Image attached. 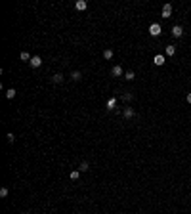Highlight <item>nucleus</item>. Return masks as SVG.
<instances>
[{
    "instance_id": "nucleus-17",
    "label": "nucleus",
    "mask_w": 191,
    "mask_h": 214,
    "mask_svg": "<svg viewBox=\"0 0 191 214\" xmlns=\"http://www.w3.org/2000/svg\"><path fill=\"white\" fill-rule=\"evenodd\" d=\"M134 71H128V73H124V78H126V80H134Z\"/></svg>"
},
{
    "instance_id": "nucleus-14",
    "label": "nucleus",
    "mask_w": 191,
    "mask_h": 214,
    "mask_svg": "<svg viewBox=\"0 0 191 214\" xmlns=\"http://www.w3.org/2000/svg\"><path fill=\"white\" fill-rule=\"evenodd\" d=\"M176 54V46H166V56H174Z\"/></svg>"
},
{
    "instance_id": "nucleus-8",
    "label": "nucleus",
    "mask_w": 191,
    "mask_h": 214,
    "mask_svg": "<svg viewBox=\"0 0 191 214\" xmlns=\"http://www.w3.org/2000/svg\"><path fill=\"white\" fill-rule=\"evenodd\" d=\"M111 73H113L115 76H122V67L121 65H115L113 69H111Z\"/></svg>"
},
{
    "instance_id": "nucleus-15",
    "label": "nucleus",
    "mask_w": 191,
    "mask_h": 214,
    "mask_svg": "<svg viewBox=\"0 0 191 214\" xmlns=\"http://www.w3.org/2000/svg\"><path fill=\"white\" fill-rule=\"evenodd\" d=\"M6 98H8V100H13V98H15V90L10 88V90L6 92Z\"/></svg>"
},
{
    "instance_id": "nucleus-13",
    "label": "nucleus",
    "mask_w": 191,
    "mask_h": 214,
    "mask_svg": "<svg viewBox=\"0 0 191 214\" xmlns=\"http://www.w3.org/2000/svg\"><path fill=\"white\" fill-rule=\"evenodd\" d=\"M71 78H73V80H80V78H82L80 71H73V73H71Z\"/></svg>"
},
{
    "instance_id": "nucleus-5",
    "label": "nucleus",
    "mask_w": 191,
    "mask_h": 214,
    "mask_svg": "<svg viewBox=\"0 0 191 214\" xmlns=\"http://www.w3.org/2000/svg\"><path fill=\"white\" fill-rule=\"evenodd\" d=\"M134 107H126V109H124V111H122V117H124V119H132L134 117Z\"/></svg>"
},
{
    "instance_id": "nucleus-7",
    "label": "nucleus",
    "mask_w": 191,
    "mask_h": 214,
    "mask_svg": "<svg viewBox=\"0 0 191 214\" xmlns=\"http://www.w3.org/2000/svg\"><path fill=\"white\" fill-rule=\"evenodd\" d=\"M153 63H155V65H159V67H160V65H164V56H160V54H159V56H155Z\"/></svg>"
},
{
    "instance_id": "nucleus-10",
    "label": "nucleus",
    "mask_w": 191,
    "mask_h": 214,
    "mask_svg": "<svg viewBox=\"0 0 191 214\" xmlns=\"http://www.w3.org/2000/svg\"><path fill=\"white\" fill-rule=\"evenodd\" d=\"M52 80L56 82V84H59V82H63V75H61V73H56V75L52 76Z\"/></svg>"
},
{
    "instance_id": "nucleus-9",
    "label": "nucleus",
    "mask_w": 191,
    "mask_h": 214,
    "mask_svg": "<svg viewBox=\"0 0 191 214\" xmlns=\"http://www.w3.org/2000/svg\"><path fill=\"white\" fill-rule=\"evenodd\" d=\"M69 178L73 180V182H75V180H78V178H80V170H71Z\"/></svg>"
},
{
    "instance_id": "nucleus-12",
    "label": "nucleus",
    "mask_w": 191,
    "mask_h": 214,
    "mask_svg": "<svg viewBox=\"0 0 191 214\" xmlns=\"http://www.w3.org/2000/svg\"><path fill=\"white\" fill-rule=\"evenodd\" d=\"M115 105H117V100H115V98H111V100L107 101V109H109V111H113Z\"/></svg>"
},
{
    "instance_id": "nucleus-1",
    "label": "nucleus",
    "mask_w": 191,
    "mask_h": 214,
    "mask_svg": "<svg viewBox=\"0 0 191 214\" xmlns=\"http://www.w3.org/2000/svg\"><path fill=\"white\" fill-rule=\"evenodd\" d=\"M160 31H162V29H160V25H159V23H153V25L149 27V35H151V37H159V35H160Z\"/></svg>"
},
{
    "instance_id": "nucleus-11",
    "label": "nucleus",
    "mask_w": 191,
    "mask_h": 214,
    "mask_svg": "<svg viewBox=\"0 0 191 214\" xmlns=\"http://www.w3.org/2000/svg\"><path fill=\"white\" fill-rule=\"evenodd\" d=\"M21 59H23V61H29V63H31L32 56H31V54H29V52H21Z\"/></svg>"
},
{
    "instance_id": "nucleus-4",
    "label": "nucleus",
    "mask_w": 191,
    "mask_h": 214,
    "mask_svg": "<svg viewBox=\"0 0 191 214\" xmlns=\"http://www.w3.org/2000/svg\"><path fill=\"white\" fill-rule=\"evenodd\" d=\"M182 35H184V29H182V27H180V25H174V27H172V37L180 38V37H182Z\"/></svg>"
},
{
    "instance_id": "nucleus-16",
    "label": "nucleus",
    "mask_w": 191,
    "mask_h": 214,
    "mask_svg": "<svg viewBox=\"0 0 191 214\" xmlns=\"http://www.w3.org/2000/svg\"><path fill=\"white\" fill-rule=\"evenodd\" d=\"M103 57H105V59H111V57H113V50H103Z\"/></svg>"
},
{
    "instance_id": "nucleus-6",
    "label": "nucleus",
    "mask_w": 191,
    "mask_h": 214,
    "mask_svg": "<svg viewBox=\"0 0 191 214\" xmlns=\"http://www.w3.org/2000/svg\"><path fill=\"white\" fill-rule=\"evenodd\" d=\"M75 8L76 10H86V8H88V2H86V0H78L75 4Z\"/></svg>"
},
{
    "instance_id": "nucleus-20",
    "label": "nucleus",
    "mask_w": 191,
    "mask_h": 214,
    "mask_svg": "<svg viewBox=\"0 0 191 214\" xmlns=\"http://www.w3.org/2000/svg\"><path fill=\"white\" fill-rule=\"evenodd\" d=\"M6 138H8V142H10V144H13V140H15V136H13V134L10 132V134H8V136H6Z\"/></svg>"
},
{
    "instance_id": "nucleus-19",
    "label": "nucleus",
    "mask_w": 191,
    "mask_h": 214,
    "mask_svg": "<svg viewBox=\"0 0 191 214\" xmlns=\"http://www.w3.org/2000/svg\"><path fill=\"white\" fill-rule=\"evenodd\" d=\"M0 197L4 199V197H8V187H2L0 189Z\"/></svg>"
},
{
    "instance_id": "nucleus-3",
    "label": "nucleus",
    "mask_w": 191,
    "mask_h": 214,
    "mask_svg": "<svg viewBox=\"0 0 191 214\" xmlns=\"http://www.w3.org/2000/svg\"><path fill=\"white\" fill-rule=\"evenodd\" d=\"M40 65H42V57L32 56V59H31V67H32V69H38Z\"/></svg>"
},
{
    "instance_id": "nucleus-2",
    "label": "nucleus",
    "mask_w": 191,
    "mask_h": 214,
    "mask_svg": "<svg viewBox=\"0 0 191 214\" xmlns=\"http://www.w3.org/2000/svg\"><path fill=\"white\" fill-rule=\"evenodd\" d=\"M162 17L164 19L172 17V4H164V6H162Z\"/></svg>"
},
{
    "instance_id": "nucleus-18",
    "label": "nucleus",
    "mask_w": 191,
    "mask_h": 214,
    "mask_svg": "<svg viewBox=\"0 0 191 214\" xmlns=\"http://www.w3.org/2000/svg\"><path fill=\"white\" fill-rule=\"evenodd\" d=\"M88 168H90V166H88V163L84 161V163H80V168H78V170H80V172H88Z\"/></svg>"
},
{
    "instance_id": "nucleus-22",
    "label": "nucleus",
    "mask_w": 191,
    "mask_h": 214,
    "mask_svg": "<svg viewBox=\"0 0 191 214\" xmlns=\"http://www.w3.org/2000/svg\"><path fill=\"white\" fill-rule=\"evenodd\" d=\"M187 103H191V92L187 94Z\"/></svg>"
},
{
    "instance_id": "nucleus-23",
    "label": "nucleus",
    "mask_w": 191,
    "mask_h": 214,
    "mask_svg": "<svg viewBox=\"0 0 191 214\" xmlns=\"http://www.w3.org/2000/svg\"><path fill=\"white\" fill-rule=\"evenodd\" d=\"M25 214H29V212H25Z\"/></svg>"
},
{
    "instance_id": "nucleus-21",
    "label": "nucleus",
    "mask_w": 191,
    "mask_h": 214,
    "mask_svg": "<svg viewBox=\"0 0 191 214\" xmlns=\"http://www.w3.org/2000/svg\"><path fill=\"white\" fill-rule=\"evenodd\" d=\"M122 100H124V101H130V100H132V94H124V96H122Z\"/></svg>"
}]
</instances>
